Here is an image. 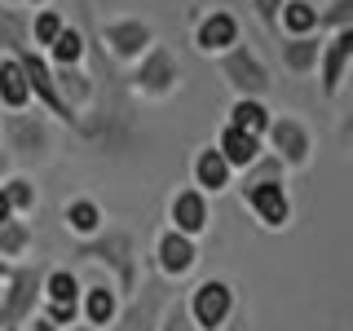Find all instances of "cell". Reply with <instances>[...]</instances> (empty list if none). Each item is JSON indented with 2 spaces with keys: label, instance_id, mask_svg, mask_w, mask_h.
Wrapping results in <instances>:
<instances>
[{
  "label": "cell",
  "instance_id": "obj_12",
  "mask_svg": "<svg viewBox=\"0 0 353 331\" xmlns=\"http://www.w3.org/2000/svg\"><path fill=\"white\" fill-rule=\"evenodd\" d=\"M230 44H239V18L225 14V9H212V14L194 27V49L208 53V58H216V53H225Z\"/></svg>",
  "mask_w": 353,
  "mask_h": 331
},
{
  "label": "cell",
  "instance_id": "obj_33",
  "mask_svg": "<svg viewBox=\"0 0 353 331\" xmlns=\"http://www.w3.org/2000/svg\"><path fill=\"white\" fill-rule=\"evenodd\" d=\"M14 217V208H9V199H5V190H0V221H9Z\"/></svg>",
  "mask_w": 353,
  "mask_h": 331
},
{
  "label": "cell",
  "instance_id": "obj_19",
  "mask_svg": "<svg viewBox=\"0 0 353 331\" xmlns=\"http://www.w3.org/2000/svg\"><path fill=\"white\" fill-rule=\"evenodd\" d=\"M274 22H279L283 36H305V31H318V9L309 0H283Z\"/></svg>",
  "mask_w": 353,
  "mask_h": 331
},
{
  "label": "cell",
  "instance_id": "obj_9",
  "mask_svg": "<svg viewBox=\"0 0 353 331\" xmlns=\"http://www.w3.org/2000/svg\"><path fill=\"white\" fill-rule=\"evenodd\" d=\"M168 221H172V230H181V234H190L199 239L208 225H212V208H208V194L199 190H176L172 194V203H168Z\"/></svg>",
  "mask_w": 353,
  "mask_h": 331
},
{
  "label": "cell",
  "instance_id": "obj_1",
  "mask_svg": "<svg viewBox=\"0 0 353 331\" xmlns=\"http://www.w3.org/2000/svg\"><path fill=\"white\" fill-rule=\"evenodd\" d=\"M243 208H252V217L265 230L292 225V194H287L283 177H248L243 181Z\"/></svg>",
  "mask_w": 353,
  "mask_h": 331
},
{
  "label": "cell",
  "instance_id": "obj_15",
  "mask_svg": "<svg viewBox=\"0 0 353 331\" xmlns=\"http://www.w3.org/2000/svg\"><path fill=\"white\" fill-rule=\"evenodd\" d=\"M84 301H80V314L88 318V327H110L119 318V292L110 283H93V287H80Z\"/></svg>",
  "mask_w": 353,
  "mask_h": 331
},
{
  "label": "cell",
  "instance_id": "obj_20",
  "mask_svg": "<svg viewBox=\"0 0 353 331\" xmlns=\"http://www.w3.org/2000/svg\"><path fill=\"white\" fill-rule=\"evenodd\" d=\"M62 221H66V230L80 234V239L102 234V208H97L93 199H71V203L62 208Z\"/></svg>",
  "mask_w": 353,
  "mask_h": 331
},
{
  "label": "cell",
  "instance_id": "obj_31",
  "mask_svg": "<svg viewBox=\"0 0 353 331\" xmlns=\"http://www.w3.org/2000/svg\"><path fill=\"white\" fill-rule=\"evenodd\" d=\"M279 5H283V0H256V18L274 27V14H279Z\"/></svg>",
  "mask_w": 353,
  "mask_h": 331
},
{
  "label": "cell",
  "instance_id": "obj_28",
  "mask_svg": "<svg viewBox=\"0 0 353 331\" xmlns=\"http://www.w3.org/2000/svg\"><path fill=\"white\" fill-rule=\"evenodd\" d=\"M62 27H66V22H62L58 9H40L36 22H31V31H36V44H44V49L58 40V31H62Z\"/></svg>",
  "mask_w": 353,
  "mask_h": 331
},
{
  "label": "cell",
  "instance_id": "obj_2",
  "mask_svg": "<svg viewBox=\"0 0 353 331\" xmlns=\"http://www.w3.org/2000/svg\"><path fill=\"white\" fill-rule=\"evenodd\" d=\"M216 58H221V75L230 80V88H234L239 97H265L270 93V66L256 58L252 44H230Z\"/></svg>",
  "mask_w": 353,
  "mask_h": 331
},
{
  "label": "cell",
  "instance_id": "obj_4",
  "mask_svg": "<svg viewBox=\"0 0 353 331\" xmlns=\"http://www.w3.org/2000/svg\"><path fill=\"white\" fill-rule=\"evenodd\" d=\"M137 62L141 66L132 71V88H137L141 97H168L176 88V80H181V66H176V58L163 44H150Z\"/></svg>",
  "mask_w": 353,
  "mask_h": 331
},
{
  "label": "cell",
  "instance_id": "obj_24",
  "mask_svg": "<svg viewBox=\"0 0 353 331\" xmlns=\"http://www.w3.org/2000/svg\"><path fill=\"white\" fill-rule=\"evenodd\" d=\"M49 58H53V66H80L84 62V36L75 27H62L58 40L49 44Z\"/></svg>",
  "mask_w": 353,
  "mask_h": 331
},
{
  "label": "cell",
  "instance_id": "obj_8",
  "mask_svg": "<svg viewBox=\"0 0 353 331\" xmlns=\"http://www.w3.org/2000/svg\"><path fill=\"white\" fill-rule=\"evenodd\" d=\"M102 44L110 49V58L119 62H137L141 53L154 44V27L141 18H124V22H106L102 27Z\"/></svg>",
  "mask_w": 353,
  "mask_h": 331
},
{
  "label": "cell",
  "instance_id": "obj_10",
  "mask_svg": "<svg viewBox=\"0 0 353 331\" xmlns=\"http://www.w3.org/2000/svg\"><path fill=\"white\" fill-rule=\"evenodd\" d=\"M128 252H132V239L128 234H106V239H97V243H84L80 257L84 261H115V270H119V296H124V292H132V279H137Z\"/></svg>",
  "mask_w": 353,
  "mask_h": 331
},
{
  "label": "cell",
  "instance_id": "obj_30",
  "mask_svg": "<svg viewBox=\"0 0 353 331\" xmlns=\"http://www.w3.org/2000/svg\"><path fill=\"white\" fill-rule=\"evenodd\" d=\"M44 318H49L53 327H71L75 318H80V301H49L44 305Z\"/></svg>",
  "mask_w": 353,
  "mask_h": 331
},
{
  "label": "cell",
  "instance_id": "obj_14",
  "mask_svg": "<svg viewBox=\"0 0 353 331\" xmlns=\"http://www.w3.org/2000/svg\"><path fill=\"white\" fill-rule=\"evenodd\" d=\"M36 292H40L36 270H9V301L0 309V327H14L18 318H27L36 305Z\"/></svg>",
  "mask_w": 353,
  "mask_h": 331
},
{
  "label": "cell",
  "instance_id": "obj_5",
  "mask_svg": "<svg viewBox=\"0 0 353 331\" xmlns=\"http://www.w3.org/2000/svg\"><path fill=\"white\" fill-rule=\"evenodd\" d=\"M14 58L22 62V71H27V88H31V97L49 106L53 115L62 119V124H71V119H75V110L62 102L58 84H53V71H49V62H44L36 49H27V44H14Z\"/></svg>",
  "mask_w": 353,
  "mask_h": 331
},
{
  "label": "cell",
  "instance_id": "obj_3",
  "mask_svg": "<svg viewBox=\"0 0 353 331\" xmlns=\"http://www.w3.org/2000/svg\"><path fill=\"white\" fill-rule=\"evenodd\" d=\"M185 314H190V323L199 331H221L230 323V314H234V287L225 279H208L199 283L190 292V305H185Z\"/></svg>",
  "mask_w": 353,
  "mask_h": 331
},
{
  "label": "cell",
  "instance_id": "obj_27",
  "mask_svg": "<svg viewBox=\"0 0 353 331\" xmlns=\"http://www.w3.org/2000/svg\"><path fill=\"white\" fill-rule=\"evenodd\" d=\"M40 292H44V301H80V279L71 270H53Z\"/></svg>",
  "mask_w": 353,
  "mask_h": 331
},
{
  "label": "cell",
  "instance_id": "obj_7",
  "mask_svg": "<svg viewBox=\"0 0 353 331\" xmlns=\"http://www.w3.org/2000/svg\"><path fill=\"white\" fill-rule=\"evenodd\" d=\"M349 62H353V27H336V36L323 44V53H318V80H323V93L336 97L340 84L349 80Z\"/></svg>",
  "mask_w": 353,
  "mask_h": 331
},
{
  "label": "cell",
  "instance_id": "obj_26",
  "mask_svg": "<svg viewBox=\"0 0 353 331\" xmlns=\"http://www.w3.org/2000/svg\"><path fill=\"white\" fill-rule=\"evenodd\" d=\"M0 190H5L9 208H14V217H18V212H36V185H31L27 177H5V181H0Z\"/></svg>",
  "mask_w": 353,
  "mask_h": 331
},
{
  "label": "cell",
  "instance_id": "obj_29",
  "mask_svg": "<svg viewBox=\"0 0 353 331\" xmlns=\"http://www.w3.org/2000/svg\"><path fill=\"white\" fill-rule=\"evenodd\" d=\"M323 27H353V0H336L331 9H318V31Z\"/></svg>",
  "mask_w": 353,
  "mask_h": 331
},
{
  "label": "cell",
  "instance_id": "obj_11",
  "mask_svg": "<svg viewBox=\"0 0 353 331\" xmlns=\"http://www.w3.org/2000/svg\"><path fill=\"white\" fill-rule=\"evenodd\" d=\"M154 257H159V270L168 274V279H185V274L194 270L199 261V248L190 234H181V230H163L159 243H154Z\"/></svg>",
  "mask_w": 353,
  "mask_h": 331
},
{
  "label": "cell",
  "instance_id": "obj_22",
  "mask_svg": "<svg viewBox=\"0 0 353 331\" xmlns=\"http://www.w3.org/2000/svg\"><path fill=\"white\" fill-rule=\"evenodd\" d=\"M230 124L265 137V128H270V110H265L261 97H234V106H230Z\"/></svg>",
  "mask_w": 353,
  "mask_h": 331
},
{
  "label": "cell",
  "instance_id": "obj_37",
  "mask_svg": "<svg viewBox=\"0 0 353 331\" xmlns=\"http://www.w3.org/2000/svg\"><path fill=\"white\" fill-rule=\"evenodd\" d=\"M27 5H36V9H40V5H49V0H27Z\"/></svg>",
  "mask_w": 353,
  "mask_h": 331
},
{
  "label": "cell",
  "instance_id": "obj_13",
  "mask_svg": "<svg viewBox=\"0 0 353 331\" xmlns=\"http://www.w3.org/2000/svg\"><path fill=\"white\" fill-rule=\"evenodd\" d=\"M261 141H265V137H256V132L225 124V128H221V137H216V150L225 154V163H230V168H243V172H248L252 163H256L261 154H265Z\"/></svg>",
  "mask_w": 353,
  "mask_h": 331
},
{
  "label": "cell",
  "instance_id": "obj_32",
  "mask_svg": "<svg viewBox=\"0 0 353 331\" xmlns=\"http://www.w3.org/2000/svg\"><path fill=\"white\" fill-rule=\"evenodd\" d=\"M31 331H58V327H53L44 314H36V318H31Z\"/></svg>",
  "mask_w": 353,
  "mask_h": 331
},
{
  "label": "cell",
  "instance_id": "obj_35",
  "mask_svg": "<svg viewBox=\"0 0 353 331\" xmlns=\"http://www.w3.org/2000/svg\"><path fill=\"white\" fill-rule=\"evenodd\" d=\"M58 331H93V327H75V323H71V327H58Z\"/></svg>",
  "mask_w": 353,
  "mask_h": 331
},
{
  "label": "cell",
  "instance_id": "obj_36",
  "mask_svg": "<svg viewBox=\"0 0 353 331\" xmlns=\"http://www.w3.org/2000/svg\"><path fill=\"white\" fill-rule=\"evenodd\" d=\"M0 279H9V265L5 261H0Z\"/></svg>",
  "mask_w": 353,
  "mask_h": 331
},
{
  "label": "cell",
  "instance_id": "obj_25",
  "mask_svg": "<svg viewBox=\"0 0 353 331\" xmlns=\"http://www.w3.org/2000/svg\"><path fill=\"white\" fill-rule=\"evenodd\" d=\"M31 248V225L27 221H0V257H22Z\"/></svg>",
  "mask_w": 353,
  "mask_h": 331
},
{
  "label": "cell",
  "instance_id": "obj_34",
  "mask_svg": "<svg viewBox=\"0 0 353 331\" xmlns=\"http://www.w3.org/2000/svg\"><path fill=\"white\" fill-rule=\"evenodd\" d=\"M5 177H9V154L0 150V181H5Z\"/></svg>",
  "mask_w": 353,
  "mask_h": 331
},
{
  "label": "cell",
  "instance_id": "obj_16",
  "mask_svg": "<svg viewBox=\"0 0 353 331\" xmlns=\"http://www.w3.org/2000/svg\"><path fill=\"white\" fill-rule=\"evenodd\" d=\"M230 177H234V168L225 163V154H221L216 146L199 150V159H194V185L203 194H221L230 185Z\"/></svg>",
  "mask_w": 353,
  "mask_h": 331
},
{
  "label": "cell",
  "instance_id": "obj_23",
  "mask_svg": "<svg viewBox=\"0 0 353 331\" xmlns=\"http://www.w3.org/2000/svg\"><path fill=\"white\" fill-rule=\"evenodd\" d=\"M53 84H58L62 102L71 110H80L88 102V93H93V84H88V75L80 71V66H58V75H53Z\"/></svg>",
  "mask_w": 353,
  "mask_h": 331
},
{
  "label": "cell",
  "instance_id": "obj_18",
  "mask_svg": "<svg viewBox=\"0 0 353 331\" xmlns=\"http://www.w3.org/2000/svg\"><path fill=\"white\" fill-rule=\"evenodd\" d=\"M0 106L5 110H27L31 106L27 71H22L18 58H0Z\"/></svg>",
  "mask_w": 353,
  "mask_h": 331
},
{
  "label": "cell",
  "instance_id": "obj_21",
  "mask_svg": "<svg viewBox=\"0 0 353 331\" xmlns=\"http://www.w3.org/2000/svg\"><path fill=\"white\" fill-rule=\"evenodd\" d=\"M9 128H14V150H22V154H36V150L49 146V128H44L36 115H18L14 110Z\"/></svg>",
  "mask_w": 353,
  "mask_h": 331
},
{
  "label": "cell",
  "instance_id": "obj_17",
  "mask_svg": "<svg viewBox=\"0 0 353 331\" xmlns=\"http://www.w3.org/2000/svg\"><path fill=\"white\" fill-rule=\"evenodd\" d=\"M318 53H323L318 31H305V36H283V66L292 75H309L318 66Z\"/></svg>",
  "mask_w": 353,
  "mask_h": 331
},
{
  "label": "cell",
  "instance_id": "obj_6",
  "mask_svg": "<svg viewBox=\"0 0 353 331\" xmlns=\"http://www.w3.org/2000/svg\"><path fill=\"white\" fill-rule=\"evenodd\" d=\"M265 137H270L274 154L283 159V168H305L309 154H314V137H309V128L301 124V119H292V115H270Z\"/></svg>",
  "mask_w": 353,
  "mask_h": 331
}]
</instances>
